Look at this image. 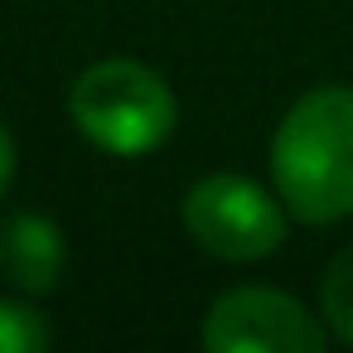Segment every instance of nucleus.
Returning a JSON list of instances; mask_svg holds the SVG:
<instances>
[{
	"label": "nucleus",
	"mask_w": 353,
	"mask_h": 353,
	"mask_svg": "<svg viewBox=\"0 0 353 353\" xmlns=\"http://www.w3.org/2000/svg\"><path fill=\"white\" fill-rule=\"evenodd\" d=\"M271 179L305 223L353 213V88H314L285 112L271 141Z\"/></svg>",
	"instance_id": "1"
},
{
	"label": "nucleus",
	"mask_w": 353,
	"mask_h": 353,
	"mask_svg": "<svg viewBox=\"0 0 353 353\" xmlns=\"http://www.w3.org/2000/svg\"><path fill=\"white\" fill-rule=\"evenodd\" d=\"M68 117L97 150L136 160L170 141L179 121V102L155 68L136 59H107V63H92L73 83Z\"/></svg>",
	"instance_id": "2"
},
{
	"label": "nucleus",
	"mask_w": 353,
	"mask_h": 353,
	"mask_svg": "<svg viewBox=\"0 0 353 353\" xmlns=\"http://www.w3.org/2000/svg\"><path fill=\"white\" fill-rule=\"evenodd\" d=\"M184 228L203 252L223 261H261L285 242L281 203L242 174L199 179L184 194Z\"/></svg>",
	"instance_id": "3"
},
{
	"label": "nucleus",
	"mask_w": 353,
	"mask_h": 353,
	"mask_svg": "<svg viewBox=\"0 0 353 353\" xmlns=\"http://www.w3.org/2000/svg\"><path fill=\"white\" fill-rule=\"evenodd\" d=\"M203 343L213 353H319L329 334L290 295L242 285L213 300V310L203 314Z\"/></svg>",
	"instance_id": "4"
},
{
	"label": "nucleus",
	"mask_w": 353,
	"mask_h": 353,
	"mask_svg": "<svg viewBox=\"0 0 353 353\" xmlns=\"http://www.w3.org/2000/svg\"><path fill=\"white\" fill-rule=\"evenodd\" d=\"M0 266H6L10 285L44 295L63 276V237L44 213H15L0 232Z\"/></svg>",
	"instance_id": "5"
},
{
	"label": "nucleus",
	"mask_w": 353,
	"mask_h": 353,
	"mask_svg": "<svg viewBox=\"0 0 353 353\" xmlns=\"http://www.w3.org/2000/svg\"><path fill=\"white\" fill-rule=\"evenodd\" d=\"M319 300H324V324H329L343 343H353V242L329 261Z\"/></svg>",
	"instance_id": "6"
},
{
	"label": "nucleus",
	"mask_w": 353,
	"mask_h": 353,
	"mask_svg": "<svg viewBox=\"0 0 353 353\" xmlns=\"http://www.w3.org/2000/svg\"><path fill=\"white\" fill-rule=\"evenodd\" d=\"M44 343H49V324L34 310L0 300V353H39Z\"/></svg>",
	"instance_id": "7"
},
{
	"label": "nucleus",
	"mask_w": 353,
	"mask_h": 353,
	"mask_svg": "<svg viewBox=\"0 0 353 353\" xmlns=\"http://www.w3.org/2000/svg\"><path fill=\"white\" fill-rule=\"evenodd\" d=\"M10 174H15V141H10L6 126H0V194L10 189Z\"/></svg>",
	"instance_id": "8"
}]
</instances>
